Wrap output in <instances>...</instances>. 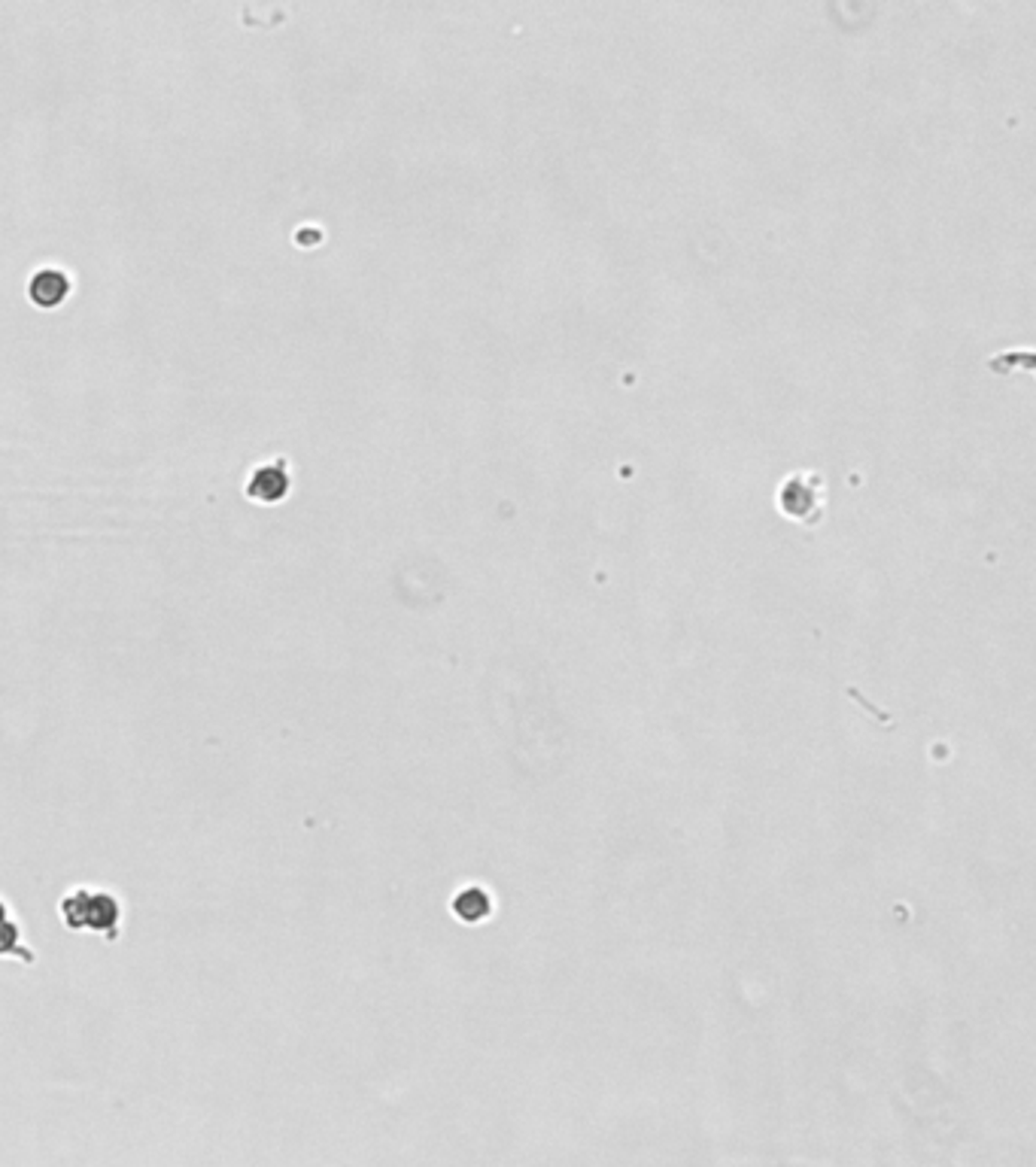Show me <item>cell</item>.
Listing matches in <instances>:
<instances>
[{
  "label": "cell",
  "mask_w": 1036,
  "mask_h": 1167,
  "mask_svg": "<svg viewBox=\"0 0 1036 1167\" xmlns=\"http://www.w3.org/2000/svg\"><path fill=\"white\" fill-rule=\"evenodd\" d=\"M61 915L70 930H94L107 939H119L125 909H122V900H116L113 894L76 888L61 900Z\"/></svg>",
  "instance_id": "1"
},
{
  "label": "cell",
  "mask_w": 1036,
  "mask_h": 1167,
  "mask_svg": "<svg viewBox=\"0 0 1036 1167\" xmlns=\"http://www.w3.org/2000/svg\"><path fill=\"white\" fill-rule=\"evenodd\" d=\"M0 954H19L22 961L34 964V951L22 939V927L13 921L10 906L0 900Z\"/></svg>",
  "instance_id": "2"
},
{
  "label": "cell",
  "mask_w": 1036,
  "mask_h": 1167,
  "mask_svg": "<svg viewBox=\"0 0 1036 1167\" xmlns=\"http://www.w3.org/2000/svg\"><path fill=\"white\" fill-rule=\"evenodd\" d=\"M64 295H67V280L58 271H40L31 283V298L46 307H55Z\"/></svg>",
  "instance_id": "3"
},
{
  "label": "cell",
  "mask_w": 1036,
  "mask_h": 1167,
  "mask_svg": "<svg viewBox=\"0 0 1036 1167\" xmlns=\"http://www.w3.org/2000/svg\"><path fill=\"white\" fill-rule=\"evenodd\" d=\"M250 490H253V493H262L265 499H277V496L286 490V475H283V469L277 466V469H265V472H259Z\"/></svg>",
  "instance_id": "4"
}]
</instances>
